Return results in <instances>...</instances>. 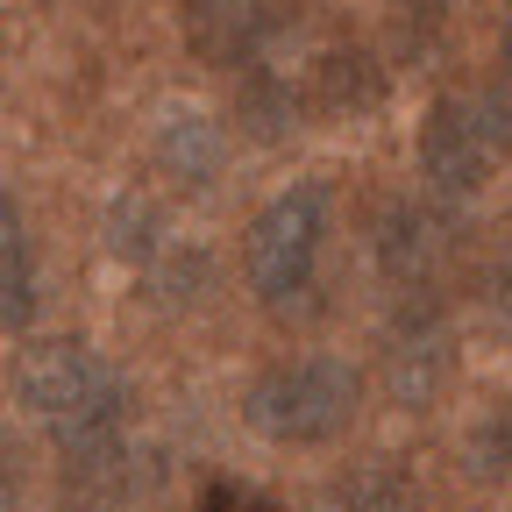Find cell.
Returning a JSON list of instances; mask_svg holds the SVG:
<instances>
[{
  "mask_svg": "<svg viewBox=\"0 0 512 512\" xmlns=\"http://www.w3.org/2000/svg\"><path fill=\"white\" fill-rule=\"evenodd\" d=\"M477 463L484 470H512V392L491 406V420L477 427Z\"/></svg>",
  "mask_w": 512,
  "mask_h": 512,
  "instance_id": "11",
  "label": "cell"
},
{
  "mask_svg": "<svg viewBox=\"0 0 512 512\" xmlns=\"http://www.w3.org/2000/svg\"><path fill=\"white\" fill-rule=\"evenodd\" d=\"M320 512H420V498H413V484L399 477V470H356V477H342L328 498H320Z\"/></svg>",
  "mask_w": 512,
  "mask_h": 512,
  "instance_id": "10",
  "label": "cell"
},
{
  "mask_svg": "<svg viewBox=\"0 0 512 512\" xmlns=\"http://www.w3.org/2000/svg\"><path fill=\"white\" fill-rule=\"evenodd\" d=\"M456 377V328L434 306V292H406V306L384 328V384L399 406H434Z\"/></svg>",
  "mask_w": 512,
  "mask_h": 512,
  "instance_id": "5",
  "label": "cell"
},
{
  "mask_svg": "<svg viewBox=\"0 0 512 512\" xmlns=\"http://www.w3.org/2000/svg\"><path fill=\"white\" fill-rule=\"evenodd\" d=\"M285 8L278 0H178V29L192 43L200 64H221V72H242L271 50Z\"/></svg>",
  "mask_w": 512,
  "mask_h": 512,
  "instance_id": "6",
  "label": "cell"
},
{
  "mask_svg": "<svg viewBox=\"0 0 512 512\" xmlns=\"http://www.w3.org/2000/svg\"><path fill=\"white\" fill-rule=\"evenodd\" d=\"M505 150H512V114L498 100H484V93H448L420 121V171H427L434 192H448V200L491 185Z\"/></svg>",
  "mask_w": 512,
  "mask_h": 512,
  "instance_id": "4",
  "label": "cell"
},
{
  "mask_svg": "<svg viewBox=\"0 0 512 512\" xmlns=\"http://www.w3.org/2000/svg\"><path fill=\"white\" fill-rule=\"evenodd\" d=\"M363 406V377L342 363V356H292V363H271L264 377L249 384V427L264 441H285V448H320L335 441Z\"/></svg>",
  "mask_w": 512,
  "mask_h": 512,
  "instance_id": "2",
  "label": "cell"
},
{
  "mask_svg": "<svg viewBox=\"0 0 512 512\" xmlns=\"http://www.w3.org/2000/svg\"><path fill=\"white\" fill-rule=\"evenodd\" d=\"M207 512H271V505H256V498H242V491H221V498H207Z\"/></svg>",
  "mask_w": 512,
  "mask_h": 512,
  "instance_id": "14",
  "label": "cell"
},
{
  "mask_svg": "<svg viewBox=\"0 0 512 512\" xmlns=\"http://www.w3.org/2000/svg\"><path fill=\"white\" fill-rule=\"evenodd\" d=\"M448 256H456V235H448V221L434 207H420V200L384 207L377 264H384V278H392L399 292H434V278L448 271Z\"/></svg>",
  "mask_w": 512,
  "mask_h": 512,
  "instance_id": "7",
  "label": "cell"
},
{
  "mask_svg": "<svg viewBox=\"0 0 512 512\" xmlns=\"http://www.w3.org/2000/svg\"><path fill=\"white\" fill-rule=\"evenodd\" d=\"M0 512H22V463L8 441H0Z\"/></svg>",
  "mask_w": 512,
  "mask_h": 512,
  "instance_id": "12",
  "label": "cell"
},
{
  "mask_svg": "<svg viewBox=\"0 0 512 512\" xmlns=\"http://www.w3.org/2000/svg\"><path fill=\"white\" fill-rule=\"evenodd\" d=\"M328 221H335V200H328V185H320V178L285 185L278 200L249 221V235H242V278H249V292L271 299V306L299 299L313 285V271H320Z\"/></svg>",
  "mask_w": 512,
  "mask_h": 512,
  "instance_id": "3",
  "label": "cell"
},
{
  "mask_svg": "<svg viewBox=\"0 0 512 512\" xmlns=\"http://www.w3.org/2000/svg\"><path fill=\"white\" fill-rule=\"evenodd\" d=\"M498 328H505V342H512V264L498 271Z\"/></svg>",
  "mask_w": 512,
  "mask_h": 512,
  "instance_id": "13",
  "label": "cell"
},
{
  "mask_svg": "<svg viewBox=\"0 0 512 512\" xmlns=\"http://www.w3.org/2000/svg\"><path fill=\"white\" fill-rule=\"evenodd\" d=\"M15 399L64 448H72V441H100V434H121V413H128V392H121L114 363L93 356L86 342H36V349H22Z\"/></svg>",
  "mask_w": 512,
  "mask_h": 512,
  "instance_id": "1",
  "label": "cell"
},
{
  "mask_svg": "<svg viewBox=\"0 0 512 512\" xmlns=\"http://www.w3.org/2000/svg\"><path fill=\"white\" fill-rule=\"evenodd\" d=\"M36 320V249H29V221L15 207V192L0 185V335Z\"/></svg>",
  "mask_w": 512,
  "mask_h": 512,
  "instance_id": "9",
  "label": "cell"
},
{
  "mask_svg": "<svg viewBox=\"0 0 512 512\" xmlns=\"http://www.w3.org/2000/svg\"><path fill=\"white\" fill-rule=\"evenodd\" d=\"M505 86H512V15H505Z\"/></svg>",
  "mask_w": 512,
  "mask_h": 512,
  "instance_id": "15",
  "label": "cell"
},
{
  "mask_svg": "<svg viewBox=\"0 0 512 512\" xmlns=\"http://www.w3.org/2000/svg\"><path fill=\"white\" fill-rule=\"evenodd\" d=\"M157 164L178 185H207L228 164V128L207 121V114H164L157 121Z\"/></svg>",
  "mask_w": 512,
  "mask_h": 512,
  "instance_id": "8",
  "label": "cell"
}]
</instances>
